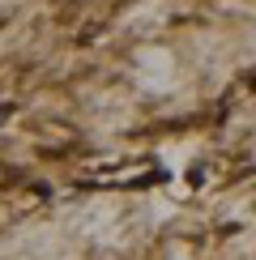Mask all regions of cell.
I'll return each instance as SVG.
<instances>
[]
</instances>
